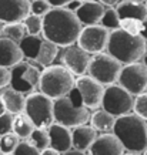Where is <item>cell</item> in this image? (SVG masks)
Returning a JSON list of instances; mask_svg holds the SVG:
<instances>
[{
    "label": "cell",
    "mask_w": 147,
    "mask_h": 155,
    "mask_svg": "<svg viewBox=\"0 0 147 155\" xmlns=\"http://www.w3.org/2000/svg\"><path fill=\"white\" fill-rule=\"evenodd\" d=\"M43 37L59 47H67L77 41L81 23L74 12L66 7H52L42 17Z\"/></svg>",
    "instance_id": "obj_1"
},
{
    "label": "cell",
    "mask_w": 147,
    "mask_h": 155,
    "mask_svg": "<svg viewBox=\"0 0 147 155\" xmlns=\"http://www.w3.org/2000/svg\"><path fill=\"white\" fill-rule=\"evenodd\" d=\"M106 50L121 64L136 63L147 51V41L140 34H130L123 28L110 31Z\"/></svg>",
    "instance_id": "obj_2"
},
{
    "label": "cell",
    "mask_w": 147,
    "mask_h": 155,
    "mask_svg": "<svg viewBox=\"0 0 147 155\" xmlns=\"http://www.w3.org/2000/svg\"><path fill=\"white\" fill-rule=\"evenodd\" d=\"M113 134L119 138L124 151L138 154L147 148V122L137 114L128 113L116 118Z\"/></svg>",
    "instance_id": "obj_3"
},
{
    "label": "cell",
    "mask_w": 147,
    "mask_h": 155,
    "mask_svg": "<svg viewBox=\"0 0 147 155\" xmlns=\"http://www.w3.org/2000/svg\"><path fill=\"white\" fill-rule=\"evenodd\" d=\"M53 117L57 124L73 128L90 120V111L86 107L76 87L63 97L53 100Z\"/></svg>",
    "instance_id": "obj_4"
},
{
    "label": "cell",
    "mask_w": 147,
    "mask_h": 155,
    "mask_svg": "<svg viewBox=\"0 0 147 155\" xmlns=\"http://www.w3.org/2000/svg\"><path fill=\"white\" fill-rule=\"evenodd\" d=\"M74 75L64 66H47L40 74L39 87L40 93L46 94L52 100L63 97L70 93L74 87Z\"/></svg>",
    "instance_id": "obj_5"
},
{
    "label": "cell",
    "mask_w": 147,
    "mask_h": 155,
    "mask_svg": "<svg viewBox=\"0 0 147 155\" xmlns=\"http://www.w3.org/2000/svg\"><path fill=\"white\" fill-rule=\"evenodd\" d=\"M24 114L36 128L47 130L53 122V100L43 93H30L24 101Z\"/></svg>",
    "instance_id": "obj_6"
},
{
    "label": "cell",
    "mask_w": 147,
    "mask_h": 155,
    "mask_svg": "<svg viewBox=\"0 0 147 155\" xmlns=\"http://www.w3.org/2000/svg\"><path fill=\"white\" fill-rule=\"evenodd\" d=\"M89 75L103 85L114 84L121 71V63L111 57L109 53H96L90 57L89 63Z\"/></svg>",
    "instance_id": "obj_7"
},
{
    "label": "cell",
    "mask_w": 147,
    "mask_h": 155,
    "mask_svg": "<svg viewBox=\"0 0 147 155\" xmlns=\"http://www.w3.org/2000/svg\"><path fill=\"white\" fill-rule=\"evenodd\" d=\"M42 71L32 66L27 61H20L10 68V83L12 88L22 93L23 95L33 93L39 87Z\"/></svg>",
    "instance_id": "obj_8"
},
{
    "label": "cell",
    "mask_w": 147,
    "mask_h": 155,
    "mask_svg": "<svg viewBox=\"0 0 147 155\" xmlns=\"http://www.w3.org/2000/svg\"><path fill=\"white\" fill-rule=\"evenodd\" d=\"M134 97L127 90H124L121 85H109L104 88L103 98H101V105L104 111L111 114L113 117H120L124 114H128L133 111Z\"/></svg>",
    "instance_id": "obj_9"
},
{
    "label": "cell",
    "mask_w": 147,
    "mask_h": 155,
    "mask_svg": "<svg viewBox=\"0 0 147 155\" xmlns=\"http://www.w3.org/2000/svg\"><path fill=\"white\" fill-rule=\"evenodd\" d=\"M119 85L127 90L132 95H138L146 91L147 87V67L143 63H130L121 67L119 74Z\"/></svg>",
    "instance_id": "obj_10"
},
{
    "label": "cell",
    "mask_w": 147,
    "mask_h": 155,
    "mask_svg": "<svg viewBox=\"0 0 147 155\" xmlns=\"http://www.w3.org/2000/svg\"><path fill=\"white\" fill-rule=\"evenodd\" d=\"M110 30L103 27L101 24H91L81 27V31L77 37V46L89 54H96L106 50L107 41H109Z\"/></svg>",
    "instance_id": "obj_11"
},
{
    "label": "cell",
    "mask_w": 147,
    "mask_h": 155,
    "mask_svg": "<svg viewBox=\"0 0 147 155\" xmlns=\"http://www.w3.org/2000/svg\"><path fill=\"white\" fill-rule=\"evenodd\" d=\"M74 87L77 88L79 94L81 97V101L89 110H97L101 105V98L104 93V87L99 81L91 78L90 75H79V78L74 83Z\"/></svg>",
    "instance_id": "obj_12"
},
{
    "label": "cell",
    "mask_w": 147,
    "mask_h": 155,
    "mask_svg": "<svg viewBox=\"0 0 147 155\" xmlns=\"http://www.w3.org/2000/svg\"><path fill=\"white\" fill-rule=\"evenodd\" d=\"M90 54L83 50L79 46H67L62 56L63 66L70 71L73 75H83L87 73L89 63H90Z\"/></svg>",
    "instance_id": "obj_13"
},
{
    "label": "cell",
    "mask_w": 147,
    "mask_h": 155,
    "mask_svg": "<svg viewBox=\"0 0 147 155\" xmlns=\"http://www.w3.org/2000/svg\"><path fill=\"white\" fill-rule=\"evenodd\" d=\"M30 13V0H0V21H23Z\"/></svg>",
    "instance_id": "obj_14"
},
{
    "label": "cell",
    "mask_w": 147,
    "mask_h": 155,
    "mask_svg": "<svg viewBox=\"0 0 147 155\" xmlns=\"http://www.w3.org/2000/svg\"><path fill=\"white\" fill-rule=\"evenodd\" d=\"M89 151L91 155H121L124 154V147L114 134L104 132L96 137Z\"/></svg>",
    "instance_id": "obj_15"
},
{
    "label": "cell",
    "mask_w": 147,
    "mask_h": 155,
    "mask_svg": "<svg viewBox=\"0 0 147 155\" xmlns=\"http://www.w3.org/2000/svg\"><path fill=\"white\" fill-rule=\"evenodd\" d=\"M47 134L50 147L56 150L59 154H64L71 148V132L67 127L53 122L47 128Z\"/></svg>",
    "instance_id": "obj_16"
},
{
    "label": "cell",
    "mask_w": 147,
    "mask_h": 155,
    "mask_svg": "<svg viewBox=\"0 0 147 155\" xmlns=\"http://www.w3.org/2000/svg\"><path fill=\"white\" fill-rule=\"evenodd\" d=\"M81 26H91V24H100V19L104 13V5L101 2H81L80 7L74 12Z\"/></svg>",
    "instance_id": "obj_17"
},
{
    "label": "cell",
    "mask_w": 147,
    "mask_h": 155,
    "mask_svg": "<svg viewBox=\"0 0 147 155\" xmlns=\"http://www.w3.org/2000/svg\"><path fill=\"white\" fill-rule=\"evenodd\" d=\"M23 53L20 50L19 43L13 41L7 37H0V66L12 68L23 60Z\"/></svg>",
    "instance_id": "obj_18"
},
{
    "label": "cell",
    "mask_w": 147,
    "mask_h": 155,
    "mask_svg": "<svg viewBox=\"0 0 147 155\" xmlns=\"http://www.w3.org/2000/svg\"><path fill=\"white\" fill-rule=\"evenodd\" d=\"M71 148L79 151H87L97 137V131L91 125H77L71 130Z\"/></svg>",
    "instance_id": "obj_19"
},
{
    "label": "cell",
    "mask_w": 147,
    "mask_h": 155,
    "mask_svg": "<svg viewBox=\"0 0 147 155\" xmlns=\"http://www.w3.org/2000/svg\"><path fill=\"white\" fill-rule=\"evenodd\" d=\"M116 12L120 19H134L138 21L147 19V7L144 3H138L133 0H120L117 3Z\"/></svg>",
    "instance_id": "obj_20"
},
{
    "label": "cell",
    "mask_w": 147,
    "mask_h": 155,
    "mask_svg": "<svg viewBox=\"0 0 147 155\" xmlns=\"http://www.w3.org/2000/svg\"><path fill=\"white\" fill-rule=\"evenodd\" d=\"M0 101L2 105L5 107V110L10 114H20L24 113V95L19 91H16L13 88L5 90L2 94H0Z\"/></svg>",
    "instance_id": "obj_21"
},
{
    "label": "cell",
    "mask_w": 147,
    "mask_h": 155,
    "mask_svg": "<svg viewBox=\"0 0 147 155\" xmlns=\"http://www.w3.org/2000/svg\"><path fill=\"white\" fill-rule=\"evenodd\" d=\"M57 53H59V46H56L54 43H52L50 40L43 37V41L39 47L37 56H36V63H39L40 66L47 67L50 64H53L54 58L57 57Z\"/></svg>",
    "instance_id": "obj_22"
},
{
    "label": "cell",
    "mask_w": 147,
    "mask_h": 155,
    "mask_svg": "<svg viewBox=\"0 0 147 155\" xmlns=\"http://www.w3.org/2000/svg\"><path fill=\"white\" fill-rule=\"evenodd\" d=\"M91 127L94 128L96 131L99 132H111L116 122V117H113L111 114H109L107 111L101 110V111H96L93 115H90Z\"/></svg>",
    "instance_id": "obj_23"
},
{
    "label": "cell",
    "mask_w": 147,
    "mask_h": 155,
    "mask_svg": "<svg viewBox=\"0 0 147 155\" xmlns=\"http://www.w3.org/2000/svg\"><path fill=\"white\" fill-rule=\"evenodd\" d=\"M43 41V37L40 34H36V36H32V34H26L22 40H20L19 46L20 50L23 53L24 58H29V60H36V56H37L39 47Z\"/></svg>",
    "instance_id": "obj_24"
},
{
    "label": "cell",
    "mask_w": 147,
    "mask_h": 155,
    "mask_svg": "<svg viewBox=\"0 0 147 155\" xmlns=\"http://www.w3.org/2000/svg\"><path fill=\"white\" fill-rule=\"evenodd\" d=\"M34 124L30 121V118L26 115V114L20 113V114H14L13 117V130L12 131L19 137V138H29L32 131L34 130Z\"/></svg>",
    "instance_id": "obj_25"
},
{
    "label": "cell",
    "mask_w": 147,
    "mask_h": 155,
    "mask_svg": "<svg viewBox=\"0 0 147 155\" xmlns=\"http://www.w3.org/2000/svg\"><path fill=\"white\" fill-rule=\"evenodd\" d=\"M2 34H3V37H7L16 43H20V40L26 36V28H24L23 21L5 23V26H2Z\"/></svg>",
    "instance_id": "obj_26"
},
{
    "label": "cell",
    "mask_w": 147,
    "mask_h": 155,
    "mask_svg": "<svg viewBox=\"0 0 147 155\" xmlns=\"http://www.w3.org/2000/svg\"><path fill=\"white\" fill-rule=\"evenodd\" d=\"M100 24L103 27H106L107 30H110V31L120 28V17L117 12H116V9H113V7L104 9V13H103L101 19H100Z\"/></svg>",
    "instance_id": "obj_27"
},
{
    "label": "cell",
    "mask_w": 147,
    "mask_h": 155,
    "mask_svg": "<svg viewBox=\"0 0 147 155\" xmlns=\"http://www.w3.org/2000/svg\"><path fill=\"white\" fill-rule=\"evenodd\" d=\"M30 142L33 144L39 150V152H42L43 150H46L47 147H50V141H49V134L46 130L42 128H34L32 134H30Z\"/></svg>",
    "instance_id": "obj_28"
},
{
    "label": "cell",
    "mask_w": 147,
    "mask_h": 155,
    "mask_svg": "<svg viewBox=\"0 0 147 155\" xmlns=\"http://www.w3.org/2000/svg\"><path fill=\"white\" fill-rule=\"evenodd\" d=\"M24 28H26V34H32V36H36V34L42 33V17L37 16V14L29 13L26 16V19L23 20Z\"/></svg>",
    "instance_id": "obj_29"
},
{
    "label": "cell",
    "mask_w": 147,
    "mask_h": 155,
    "mask_svg": "<svg viewBox=\"0 0 147 155\" xmlns=\"http://www.w3.org/2000/svg\"><path fill=\"white\" fill-rule=\"evenodd\" d=\"M17 144H19V137L14 132H7L0 137V150L3 154H12Z\"/></svg>",
    "instance_id": "obj_30"
},
{
    "label": "cell",
    "mask_w": 147,
    "mask_h": 155,
    "mask_svg": "<svg viewBox=\"0 0 147 155\" xmlns=\"http://www.w3.org/2000/svg\"><path fill=\"white\" fill-rule=\"evenodd\" d=\"M133 111L143 120H147V93H142L134 98Z\"/></svg>",
    "instance_id": "obj_31"
},
{
    "label": "cell",
    "mask_w": 147,
    "mask_h": 155,
    "mask_svg": "<svg viewBox=\"0 0 147 155\" xmlns=\"http://www.w3.org/2000/svg\"><path fill=\"white\" fill-rule=\"evenodd\" d=\"M12 154L13 155H40V152H39V150L32 142L23 141L16 145V148H14V151Z\"/></svg>",
    "instance_id": "obj_32"
},
{
    "label": "cell",
    "mask_w": 147,
    "mask_h": 155,
    "mask_svg": "<svg viewBox=\"0 0 147 155\" xmlns=\"http://www.w3.org/2000/svg\"><path fill=\"white\" fill-rule=\"evenodd\" d=\"M50 9L52 6L49 5L47 0H32L30 2V13L37 14L40 17H43Z\"/></svg>",
    "instance_id": "obj_33"
},
{
    "label": "cell",
    "mask_w": 147,
    "mask_h": 155,
    "mask_svg": "<svg viewBox=\"0 0 147 155\" xmlns=\"http://www.w3.org/2000/svg\"><path fill=\"white\" fill-rule=\"evenodd\" d=\"M140 26L142 21L134 19H120V28L130 34H140Z\"/></svg>",
    "instance_id": "obj_34"
},
{
    "label": "cell",
    "mask_w": 147,
    "mask_h": 155,
    "mask_svg": "<svg viewBox=\"0 0 147 155\" xmlns=\"http://www.w3.org/2000/svg\"><path fill=\"white\" fill-rule=\"evenodd\" d=\"M13 114L10 113H3L0 114V137L7 134V132H12L13 130Z\"/></svg>",
    "instance_id": "obj_35"
},
{
    "label": "cell",
    "mask_w": 147,
    "mask_h": 155,
    "mask_svg": "<svg viewBox=\"0 0 147 155\" xmlns=\"http://www.w3.org/2000/svg\"><path fill=\"white\" fill-rule=\"evenodd\" d=\"M10 83V68L0 66V88H3Z\"/></svg>",
    "instance_id": "obj_36"
},
{
    "label": "cell",
    "mask_w": 147,
    "mask_h": 155,
    "mask_svg": "<svg viewBox=\"0 0 147 155\" xmlns=\"http://www.w3.org/2000/svg\"><path fill=\"white\" fill-rule=\"evenodd\" d=\"M80 5H81L80 0H70V2L64 6V7H66V9H69V10H71V12H76V10L80 7Z\"/></svg>",
    "instance_id": "obj_37"
},
{
    "label": "cell",
    "mask_w": 147,
    "mask_h": 155,
    "mask_svg": "<svg viewBox=\"0 0 147 155\" xmlns=\"http://www.w3.org/2000/svg\"><path fill=\"white\" fill-rule=\"evenodd\" d=\"M47 2L52 7H64L70 0H47Z\"/></svg>",
    "instance_id": "obj_38"
},
{
    "label": "cell",
    "mask_w": 147,
    "mask_h": 155,
    "mask_svg": "<svg viewBox=\"0 0 147 155\" xmlns=\"http://www.w3.org/2000/svg\"><path fill=\"white\" fill-rule=\"evenodd\" d=\"M140 36L147 41V19L142 21V26H140Z\"/></svg>",
    "instance_id": "obj_39"
},
{
    "label": "cell",
    "mask_w": 147,
    "mask_h": 155,
    "mask_svg": "<svg viewBox=\"0 0 147 155\" xmlns=\"http://www.w3.org/2000/svg\"><path fill=\"white\" fill-rule=\"evenodd\" d=\"M40 154H43V155H59V152H57L56 150H53L52 147H47V148L43 150Z\"/></svg>",
    "instance_id": "obj_40"
},
{
    "label": "cell",
    "mask_w": 147,
    "mask_h": 155,
    "mask_svg": "<svg viewBox=\"0 0 147 155\" xmlns=\"http://www.w3.org/2000/svg\"><path fill=\"white\" fill-rule=\"evenodd\" d=\"M103 5H106V6H109V7H113L114 5H117L120 0H100Z\"/></svg>",
    "instance_id": "obj_41"
},
{
    "label": "cell",
    "mask_w": 147,
    "mask_h": 155,
    "mask_svg": "<svg viewBox=\"0 0 147 155\" xmlns=\"http://www.w3.org/2000/svg\"><path fill=\"white\" fill-rule=\"evenodd\" d=\"M143 57H144V61H143V64L147 67V54H146V56H143Z\"/></svg>",
    "instance_id": "obj_42"
},
{
    "label": "cell",
    "mask_w": 147,
    "mask_h": 155,
    "mask_svg": "<svg viewBox=\"0 0 147 155\" xmlns=\"http://www.w3.org/2000/svg\"><path fill=\"white\" fill-rule=\"evenodd\" d=\"M133 2H138V3H146L147 0H133Z\"/></svg>",
    "instance_id": "obj_43"
},
{
    "label": "cell",
    "mask_w": 147,
    "mask_h": 155,
    "mask_svg": "<svg viewBox=\"0 0 147 155\" xmlns=\"http://www.w3.org/2000/svg\"><path fill=\"white\" fill-rule=\"evenodd\" d=\"M0 34H2V21H0Z\"/></svg>",
    "instance_id": "obj_44"
},
{
    "label": "cell",
    "mask_w": 147,
    "mask_h": 155,
    "mask_svg": "<svg viewBox=\"0 0 147 155\" xmlns=\"http://www.w3.org/2000/svg\"><path fill=\"white\" fill-rule=\"evenodd\" d=\"M80 2H90V0H80Z\"/></svg>",
    "instance_id": "obj_45"
},
{
    "label": "cell",
    "mask_w": 147,
    "mask_h": 155,
    "mask_svg": "<svg viewBox=\"0 0 147 155\" xmlns=\"http://www.w3.org/2000/svg\"><path fill=\"white\" fill-rule=\"evenodd\" d=\"M144 154H146V155H147V148H146V150H144Z\"/></svg>",
    "instance_id": "obj_46"
},
{
    "label": "cell",
    "mask_w": 147,
    "mask_h": 155,
    "mask_svg": "<svg viewBox=\"0 0 147 155\" xmlns=\"http://www.w3.org/2000/svg\"><path fill=\"white\" fill-rule=\"evenodd\" d=\"M2 155H13V154H2Z\"/></svg>",
    "instance_id": "obj_47"
},
{
    "label": "cell",
    "mask_w": 147,
    "mask_h": 155,
    "mask_svg": "<svg viewBox=\"0 0 147 155\" xmlns=\"http://www.w3.org/2000/svg\"><path fill=\"white\" fill-rule=\"evenodd\" d=\"M2 154H3V152H2V150H0V155H2Z\"/></svg>",
    "instance_id": "obj_48"
},
{
    "label": "cell",
    "mask_w": 147,
    "mask_h": 155,
    "mask_svg": "<svg viewBox=\"0 0 147 155\" xmlns=\"http://www.w3.org/2000/svg\"><path fill=\"white\" fill-rule=\"evenodd\" d=\"M146 7H147V2H146Z\"/></svg>",
    "instance_id": "obj_49"
},
{
    "label": "cell",
    "mask_w": 147,
    "mask_h": 155,
    "mask_svg": "<svg viewBox=\"0 0 147 155\" xmlns=\"http://www.w3.org/2000/svg\"><path fill=\"white\" fill-rule=\"evenodd\" d=\"M146 91H147V87H146Z\"/></svg>",
    "instance_id": "obj_50"
}]
</instances>
